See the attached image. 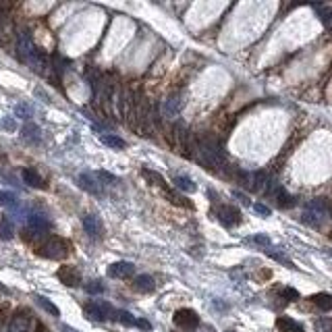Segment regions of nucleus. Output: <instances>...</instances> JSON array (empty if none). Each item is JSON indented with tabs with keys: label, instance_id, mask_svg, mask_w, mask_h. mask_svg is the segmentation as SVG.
Returning <instances> with one entry per match:
<instances>
[{
	"label": "nucleus",
	"instance_id": "1",
	"mask_svg": "<svg viewBox=\"0 0 332 332\" xmlns=\"http://www.w3.org/2000/svg\"><path fill=\"white\" fill-rule=\"evenodd\" d=\"M332 214V208L326 199L322 197H316V199H310L303 208V214H301V220L312 229H322L324 222L330 218Z\"/></svg>",
	"mask_w": 332,
	"mask_h": 332
},
{
	"label": "nucleus",
	"instance_id": "2",
	"mask_svg": "<svg viewBox=\"0 0 332 332\" xmlns=\"http://www.w3.org/2000/svg\"><path fill=\"white\" fill-rule=\"evenodd\" d=\"M40 255L48 259H65L69 255V243L61 237H48L40 247Z\"/></svg>",
	"mask_w": 332,
	"mask_h": 332
},
{
	"label": "nucleus",
	"instance_id": "3",
	"mask_svg": "<svg viewBox=\"0 0 332 332\" xmlns=\"http://www.w3.org/2000/svg\"><path fill=\"white\" fill-rule=\"evenodd\" d=\"M83 312L89 320H96V322H104V320H110L114 318V307L108 303V301H89L85 307H83Z\"/></svg>",
	"mask_w": 332,
	"mask_h": 332
},
{
	"label": "nucleus",
	"instance_id": "4",
	"mask_svg": "<svg viewBox=\"0 0 332 332\" xmlns=\"http://www.w3.org/2000/svg\"><path fill=\"white\" fill-rule=\"evenodd\" d=\"M174 324L179 328H185V330H193L199 326V316L197 312L189 310V307H183V310H176L174 312Z\"/></svg>",
	"mask_w": 332,
	"mask_h": 332
},
{
	"label": "nucleus",
	"instance_id": "5",
	"mask_svg": "<svg viewBox=\"0 0 332 332\" xmlns=\"http://www.w3.org/2000/svg\"><path fill=\"white\" fill-rule=\"evenodd\" d=\"M216 218L224 224V227H237L241 222V212L235 206H220L216 210Z\"/></svg>",
	"mask_w": 332,
	"mask_h": 332
},
{
	"label": "nucleus",
	"instance_id": "6",
	"mask_svg": "<svg viewBox=\"0 0 332 332\" xmlns=\"http://www.w3.org/2000/svg\"><path fill=\"white\" fill-rule=\"evenodd\" d=\"M35 54H38V48L33 46L29 33H27V31H21V33H19V56H21V61L29 63Z\"/></svg>",
	"mask_w": 332,
	"mask_h": 332
},
{
	"label": "nucleus",
	"instance_id": "7",
	"mask_svg": "<svg viewBox=\"0 0 332 332\" xmlns=\"http://www.w3.org/2000/svg\"><path fill=\"white\" fill-rule=\"evenodd\" d=\"M183 110V98L181 96H168L162 104V116L164 118H176Z\"/></svg>",
	"mask_w": 332,
	"mask_h": 332
},
{
	"label": "nucleus",
	"instance_id": "8",
	"mask_svg": "<svg viewBox=\"0 0 332 332\" xmlns=\"http://www.w3.org/2000/svg\"><path fill=\"white\" fill-rule=\"evenodd\" d=\"M56 276L63 284H67V287H79V282H81L79 272L73 266H61L56 272Z\"/></svg>",
	"mask_w": 332,
	"mask_h": 332
},
{
	"label": "nucleus",
	"instance_id": "9",
	"mask_svg": "<svg viewBox=\"0 0 332 332\" xmlns=\"http://www.w3.org/2000/svg\"><path fill=\"white\" fill-rule=\"evenodd\" d=\"M135 274V266L131 262H114L108 266V276L110 278H129Z\"/></svg>",
	"mask_w": 332,
	"mask_h": 332
},
{
	"label": "nucleus",
	"instance_id": "10",
	"mask_svg": "<svg viewBox=\"0 0 332 332\" xmlns=\"http://www.w3.org/2000/svg\"><path fill=\"white\" fill-rule=\"evenodd\" d=\"M83 229H85V233L89 237H93V239H98V237L102 235V222L98 216L93 214H85L83 216Z\"/></svg>",
	"mask_w": 332,
	"mask_h": 332
},
{
	"label": "nucleus",
	"instance_id": "11",
	"mask_svg": "<svg viewBox=\"0 0 332 332\" xmlns=\"http://www.w3.org/2000/svg\"><path fill=\"white\" fill-rule=\"evenodd\" d=\"M276 328H278L280 332H305L303 324H299L297 320H293V318H289V316H280V318L276 320Z\"/></svg>",
	"mask_w": 332,
	"mask_h": 332
},
{
	"label": "nucleus",
	"instance_id": "12",
	"mask_svg": "<svg viewBox=\"0 0 332 332\" xmlns=\"http://www.w3.org/2000/svg\"><path fill=\"white\" fill-rule=\"evenodd\" d=\"M77 185L81 187V189H85L87 193H91V195H100V185L93 181V176L91 174H79L77 176Z\"/></svg>",
	"mask_w": 332,
	"mask_h": 332
},
{
	"label": "nucleus",
	"instance_id": "13",
	"mask_svg": "<svg viewBox=\"0 0 332 332\" xmlns=\"http://www.w3.org/2000/svg\"><path fill=\"white\" fill-rule=\"evenodd\" d=\"M133 289L139 291V293H152L156 289V282L150 274H139L135 280H133Z\"/></svg>",
	"mask_w": 332,
	"mask_h": 332
},
{
	"label": "nucleus",
	"instance_id": "14",
	"mask_svg": "<svg viewBox=\"0 0 332 332\" xmlns=\"http://www.w3.org/2000/svg\"><path fill=\"white\" fill-rule=\"evenodd\" d=\"M23 181H25L29 187H35V189H42L44 187L42 176L38 174V170H33V168H25V170H23Z\"/></svg>",
	"mask_w": 332,
	"mask_h": 332
},
{
	"label": "nucleus",
	"instance_id": "15",
	"mask_svg": "<svg viewBox=\"0 0 332 332\" xmlns=\"http://www.w3.org/2000/svg\"><path fill=\"white\" fill-rule=\"evenodd\" d=\"M312 303L318 305L322 312H330L332 310V295H328V293H316L314 297H312Z\"/></svg>",
	"mask_w": 332,
	"mask_h": 332
},
{
	"label": "nucleus",
	"instance_id": "16",
	"mask_svg": "<svg viewBox=\"0 0 332 332\" xmlns=\"http://www.w3.org/2000/svg\"><path fill=\"white\" fill-rule=\"evenodd\" d=\"M172 183L181 189V191H185V193H195V189H197V185L189 179V176H183V174H179V176H174L172 179Z\"/></svg>",
	"mask_w": 332,
	"mask_h": 332
},
{
	"label": "nucleus",
	"instance_id": "17",
	"mask_svg": "<svg viewBox=\"0 0 332 332\" xmlns=\"http://www.w3.org/2000/svg\"><path fill=\"white\" fill-rule=\"evenodd\" d=\"M100 139H102V144H104V146L114 148V150H123V148H127V141L121 139L118 135H112V133H106V135H102Z\"/></svg>",
	"mask_w": 332,
	"mask_h": 332
},
{
	"label": "nucleus",
	"instance_id": "18",
	"mask_svg": "<svg viewBox=\"0 0 332 332\" xmlns=\"http://www.w3.org/2000/svg\"><path fill=\"white\" fill-rule=\"evenodd\" d=\"M27 222H29V227H31V229L40 231V233H42V231H46V229H50V222L46 220L42 214H31Z\"/></svg>",
	"mask_w": 332,
	"mask_h": 332
},
{
	"label": "nucleus",
	"instance_id": "19",
	"mask_svg": "<svg viewBox=\"0 0 332 332\" xmlns=\"http://www.w3.org/2000/svg\"><path fill=\"white\" fill-rule=\"evenodd\" d=\"M112 320H116V322H121L125 326H137V318H133L127 310H116Z\"/></svg>",
	"mask_w": 332,
	"mask_h": 332
},
{
	"label": "nucleus",
	"instance_id": "20",
	"mask_svg": "<svg viewBox=\"0 0 332 332\" xmlns=\"http://www.w3.org/2000/svg\"><path fill=\"white\" fill-rule=\"evenodd\" d=\"M23 137H25L27 141H33V144H38V141H40V127L33 125V123H27L25 127H23Z\"/></svg>",
	"mask_w": 332,
	"mask_h": 332
},
{
	"label": "nucleus",
	"instance_id": "21",
	"mask_svg": "<svg viewBox=\"0 0 332 332\" xmlns=\"http://www.w3.org/2000/svg\"><path fill=\"white\" fill-rule=\"evenodd\" d=\"M35 301H38V305H42L44 310L48 312L50 316H54V318H56V316H61V310H58V307H56V305H54V303H52L50 299L42 297V295H35Z\"/></svg>",
	"mask_w": 332,
	"mask_h": 332
},
{
	"label": "nucleus",
	"instance_id": "22",
	"mask_svg": "<svg viewBox=\"0 0 332 332\" xmlns=\"http://www.w3.org/2000/svg\"><path fill=\"white\" fill-rule=\"evenodd\" d=\"M0 239H13V224L8 218L0 222Z\"/></svg>",
	"mask_w": 332,
	"mask_h": 332
},
{
	"label": "nucleus",
	"instance_id": "23",
	"mask_svg": "<svg viewBox=\"0 0 332 332\" xmlns=\"http://www.w3.org/2000/svg\"><path fill=\"white\" fill-rule=\"evenodd\" d=\"M0 206L13 208V206H17V197L13 193H8V191H0Z\"/></svg>",
	"mask_w": 332,
	"mask_h": 332
},
{
	"label": "nucleus",
	"instance_id": "24",
	"mask_svg": "<svg viewBox=\"0 0 332 332\" xmlns=\"http://www.w3.org/2000/svg\"><path fill=\"white\" fill-rule=\"evenodd\" d=\"M318 15H320V21L324 23V25H332V8L330 6H318Z\"/></svg>",
	"mask_w": 332,
	"mask_h": 332
},
{
	"label": "nucleus",
	"instance_id": "25",
	"mask_svg": "<svg viewBox=\"0 0 332 332\" xmlns=\"http://www.w3.org/2000/svg\"><path fill=\"white\" fill-rule=\"evenodd\" d=\"M85 291L91 293V295H98V293H106V284L100 282V280H91L85 284Z\"/></svg>",
	"mask_w": 332,
	"mask_h": 332
},
{
	"label": "nucleus",
	"instance_id": "26",
	"mask_svg": "<svg viewBox=\"0 0 332 332\" xmlns=\"http://www.w3.org/2000/svg\"><path fill=\"white\" fill-rule=\"evenodd\" d=\"M0 129L6 133H15L17 131V121L15 118H10V116H4L2 121H0Z\"/></svg>",
	"mask_w": 332,
	"mask_h": 332
},
{
	"label": "nucleus",
	"instance_id": "27",
	"mask_svg": "<svg viewBox=\"0 0 332 332\" xmlns=\"http://www.w3.org/2000/svg\"><path fill=\"white\" fill-rule=\"evenodd\" d=\"M316 332H332V318H322L316 322Z\"/></svg>",
	"mask_w": 332,
	"mask_h": 332
},
{
	"label": "nucleus",
	"instance_id": "28",
	"mask_svg": "<svg viewBox=\"0 0 332 332\" xmlns=\"http://www.w3.org/2000/svg\"><path fill=\"white\" fill-rule=\"evenodd\" d=\"M15 114L21 116V118H31V116H33V110H31V106H27V104H17Z\"/></svg>",
	"mask_w": 332,
	"mask_h": 332
},
{
	"label": "nucleus",
	"instance_id": "29",
	"mask_svg": "<svg viewBox=\"0 0 332 332\" xmlns=\"http://www.w3.org/2000/svg\"><path fill=\"white\" fill-rule=\"evenodd\" d=\"M144 176L152 183V185H160V187H164V181H162V176L158 174V172H152V170H148V168H144Z\"/></svg>",
	"mask_w": 332,
	"mask_h": 332
},
{
	"label": "nucleus",
	"instance_id": "30",
	"mask_svg": "<svg viewBox=\"0 0 332 332\" xmlns=\"http://www.w3.org/2000/svg\"><path fill=\"white\" fill-rule=\"evenodd\" d=\"M249 241H251V243H257V245H262L264 249H270V245H272V241L268 239L266 235H255V237H249Z\"/></svg>",
	"mask_w": 332,
	"mask_h": 332
},
{
	"label": "nucleus",
	"instance_id": "31",
	"mask_svg": "<svg viewBox=\"0 0 332 332\" xmlns=\"http://www.w3.org/2000/svg\"><path fill=\"white\" fill-rule=\"evenodd\" d=\"M98 179H100V181H106L108 185H114V183H118V179H116V176H114V174H110V172H106V170H100V172H98Z\"/></svg>",
	"mask_w": 332,
	"mask_h": 332
},
{
	"label": "nucleus",
	"instance_id": "32",
	"mask_svg": "<svg viewBox=\"0 0 332 332\" xmlns=\"http://www.w3.org/2000/svg\"><path fill=\"white\" fill-rule=\"evenodd\" d=\"M280 295H282V297H287L289 301H295V299H299V293L295 291V289H282V291H280Z\"/></svg>",
	"mask_w": 332,
	"mask_h": 332
},
{
	"label": "nucleus",
	"instance_id": "33",
	"mask_svg": "<svg viewBox=\"0 0 332 332\" xmlns=\"http://www.w3.org/2000/svg\"><path fill=\"white\" fill-rule=\"evenodd\" d=\"M253 210L257 212L259 216H270V208L264 206V204H253Z\"/></svg>",
	"mask_w": 332,
	"mask_h": 332
},
{
	"label": "nucleus",
	"instance_id": "34",
	"mask_svg": "<svg viewBox=\"0 0 332 332\" xmlns=\"http://www.w3.org/2000/svg\"><path fill=\"white\" fill-rule=\"evenodd\" d=\"M233 195H235L237 199H239V201H241V204H243V206H249V199H247V197H245L243 193H237V191H233Z\"/></svg>",
	"mask_w": 332,
	"mask_h": 332
},
{
	"label": "nucleus",
	"instance_id": "35",
	"mask_svg": "<svg viewBox=\"0 0 332 332\" xmlns=\"http://www.w3.org/2000/svg\"><path fill=\"white\" fill-rule=\"evenodd\" d=\"M137 326H139V328H144V330H150V328H152L148 320H137Z\"/></svg>",
	"mask_w": 332,
	"mask_h": 332
},
{
	"label": "nucleus",
	"instance_id": "36",
	"mask_svg": "<svg viewBox=\"0 0 332 332\" xmlns=\"http://www.w3.org/2000/svg\"><path fill=\"white\" fill-rule=\"evenodd\" d=\"M0 293H8V289L4 287V284H2V282H0Z\"/></svg>",
	"mask_w": 332,
	"mask_h": 332
},
{
	"label": "nucleus",
	"instance_id": "37",
	"mask_svg": "<svg viewBox=\"0 0 332 332\" xmlns=\"http://www.w3.org/2000/svg\"><path fill=\"white\" fill-rule=\"evenodd\" d=\"M63 330H65V332H77V330H73L71 326H63Z\"/></svg>",
	"mask_w": 332,
	"mask_h": 332
},
{
	"label": "nucleus",
	"instance_id": "38",
	"mask_svg": "<svg viewBox=\"0 0 332 332\" xmlns=\"http://www.w3.org/2000/svg\"><path fill=\"white\" fill-rule=\"evenodd\" d=\"M330 257H332V251H330Z\"/></svg>",
	"mask_w": 332,
	"mask_h": 332
}]
</instances>
